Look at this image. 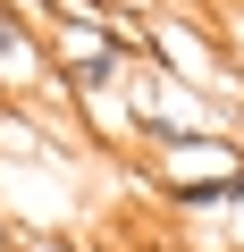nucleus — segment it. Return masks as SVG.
<instances>
[{
  "instance_id": "f257e3e1",
  "label": "nucleus",
  "mask_w": 244,
  "mask_h": 252,
  "mask_svg": "<svg viewBox=\"0 0 244 252\" xmlns=\"http://www.w3.org/2000/svg\"><path fill=\"white\" fill-rule=\"evenodd\" d=\"M51 76H59L68 93H84V101H93L101 84L127 76V51H118V34H109V26H93V34H84V26H68V42L51 51Z\"/></svg>"
},
{
  "instance_id": "f03ea898",
  "label": "nucleus",
  "mask_w": 244,
  "mask_h": 252,
  "mask_svg": "<svg viewBox=\"0 0 244 252\" xmlns=\"http://www.w3.org/2000/svg\"><path fill=\"white\" fill-rule=\"evenodd\" d=\"M51 76V51H42V34L17 17V9H0V93H34Z\"/></svg>"
},
{
  "instance_id": "7ed1b4c3",
  "label": "nucleus",
  "mask_w": 244,
  "mask_h": 252,
  "mask_svg": "<svg viewBox=\"0 0 244 252\" xmlns=\"http://www.w3.org/2000/svg\"><path fill=\"white\" fill-rule=\"evenodd\" d=\"M17 252H76L68 235H51V227H34V235H17Z\"/></svg>"
},
{
  "instance_id": "20e7f679",
  "label": "nucleus",
  "mask_w": 244,
  "mask_h": 252,
  "mask_svg": "<svg viewBox=\"0 0 244 252\" xmlns=\"http://www.w3.org/2000/svg\"><path fill=\"white\" fill-rule=\"evenodd\" d=\"M0 252H17V235H9V227H0Z\"/></svg>"
}]
</instances>
